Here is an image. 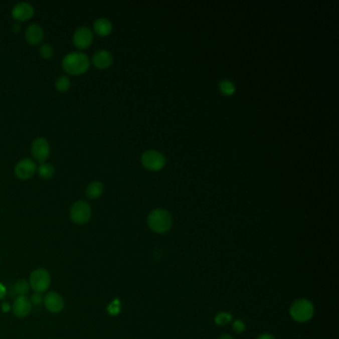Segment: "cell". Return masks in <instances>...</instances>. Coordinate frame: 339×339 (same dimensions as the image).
Listing matches in <instances>:
<instances>
[{"mask_svg":"<svg viewBox=\"0 0 339 339\" xmlns=\"http://www.w3.org/2000/svg\"><path fill=\"white\" fill-rule=\"evenodd\" d=\"M218 339H234V337L231 335V334H228V333H226V334H223V335H221L220 337Z\"/></svg>","mask_w":339,"mask_h":339,"instance_id":"obj_30","label":"cell"},{"mask_svg":"<svg viewBox=\"0 0 339 339\" xmlns=\"http://www.w3.org/2000/svg\"><path fill=\"white\" fill-rule=\"evenodd\" d=\"M93 32L90 28L86 26L79 27L73 36L74 45L79 49H86L88 48L93 42Z\"/></svg>","mask_w":339,"mask_h":339,"instance_id":"obj_7","label":"cell"},{"mask_svg":"<svg viewBox=\"0 0 339 339\" xmlns=\"http://www.w3.org/2000/svg\"><path fill=\"white\" fill-rule=\"evenodd\" d=\"M71 86V81L68 77L66 76H61L57 79L56 89L60 92H66L69 90Z\"/></svg>","mask_w":339,"mask_h":339,"instance_id":"obj_20","label":"cell"},{"mask_svg":"<svg viewBox=\"0 0 339 339\" xmlns=\"http://www.w3.org/2000/svg\"><path fill=\"white\" fill-rule=\"evenodd\" d=\"M37 169L35 162L30 158L21 159L15 166V174L20 179L30 178Z\"/></svg>","mask_w":339,"mask_h":339,"instance_id":"obj_11","label":"cell"},{"mask_svg":"<svg viewBox=\"0 0 339 339\" xmlns=\"http://www.w3.org/2000/svg\"><path fill=\"white\" fill-rule=\"evenodd\" d=\"M43 302L47 310L52 313H59L64 309L65 300L57 291H49L43 297Z\"/></svg>","mask_w":339,"mask_h":339,"instance_id":"obj_9","label":"cell"},{"mask_svg":"<svg viewBox=\"0 0 339 339\" xmlns=\"http://www.w3.org/2000/svg\"><path fill=\"white\" fill-rule=\"evenodd\" d=\"M1 309H2V311H3L4 313H6V312H9V311H10L11 306H10V304H9L8 302H3V303L1 304Z\"/></svg>","mask_w":339,"mask_h":339,"instance_id":"obj_27","label":"cell"},{"mask_svg":"<svg viewBox=\"0 0 339 339\" xmlns=\"http://www.w3.org/2000/svg\"><path fill=\"white\" fill-rule=\"evenodd\" d=\"M55 169L50 163H42L38 167V173L43 178H51L54 175Z\"/></svg>","mask_w":339,"mask_h":339,"instance_id":"obj_19","label":"cell"},{"mask_svg":"<svg viewBox=\"0 0 339 339\" xmlns=\"http://www.w3.org/2000/svg\"><path fill=\"white\" fill-rule=\"evenodd\" d=\"M14 289H15V291H16L19 295H26V294L29 292V289H30V284H29V282H27V281L24 280V279L18 280V281L15 283Z\"/></svg>","mask_w":339,"mask_h":339,"instance_id":"obj_18","label":"cell"},{"mask_svg":"<svg viewBox=\"0 0 339 339\" xmlns=\"http://www.w3.org/2000/svg\"><path fill=\"white\" fill-rule=\"evenodd\" d=\"M25 37H26V40L30 44L36 45V44H38L42 41V39L44 37V31H43V29L40 25L31 24L26 29Z\"/></svg>","mask_w":339,"mask_h":339,"instance_id":"obj_13","label":"cell"},{"mask_svg":"<svg viewBox=\"0 0 339 339\" xmlns=\"http://www.w3.org/2000/svg\"><path fill=\"white\" fill-rule=\"evenodd\" d=\"M11 309L16 317L24 318L28 316L32 309V303L30 301V298H28L26 295H19L15 298Z\"/></svg>","mask_w":339,"mask_h":339,"instance_id":"obj_8","label":"cell"},{"mask_svg":"<svg viewBox=\"0 0 339 339\" xmlns=\"http://www.w3.org/2000/svg\"><path fill=\"white\" fill-rule=\"evenodd\" d=\"M214 320H215V322H216L217 325L224 326V325L229 324L230 322H232V320H233V315H232L230 312L221 311V312H219V313L216 314Z\"/></svg>","mask_w":339,"mask_h":339,"instance_id":"obj_17","label":"cell"},{"mask_svg":"<svg viewBox=\"0 0 339 339\" xmlns=\"http://www.w3.org/2000/svg\"><path fill=\"white\" fill-rule=\"evenodd\" d=\"M6 293H7V290H6V287L4 286V284L0 283V299H3L5 298L6 296Z\"/></svg>","mask_w":339,"mask_h":339,"instance_id":"obj_26","label":"cell"},{"mask_svg":"<svg viewBox=\"0 0 339 339\" xmlns=\"http://www.w3.org/2000/svg\"><path fill=\"white\" fill-rule=\"evenodd\" d=\"M31 150L35 159L39 161H45L50 153V145L44 137H37L32 142Z\"/></svg>","mask_w":339,"mask_h":339,"instance_id":"obj_10","label":"cell"},{"mask_svg":"<svg viewBox=\"0 0 339 339\" xmlns=\"http://www.w3.org/2000/svg\"><path fill=\"white\" fill-rule=\"evenodd\" d=\"M62 66L69 74L81 75L89 69L90 61L88 56L82 52H71L64 57Z\"/></svg>","mask_w":339,"mask_h":339,"instance_id":"obj_1","label":"cell"},{"mask_svg":"<svg viewBox=\"0 0 339 339\" xmlns=\"http://www.w3.org/2000/svg\"><path fill=\"white\" fill-rule=\"evenodd\" d=\"M30 301L33 305H40L42 302H43V297L41 295V293L39 292H34L32 295H31V298H30Z\"/></svg>","mask_w":339,"mask_h":339,"instance_id":"obj_25","label":"cell"},{"mask_svg":"<svg viewBox=\"0 0 339 339\" xmlns=\"http://www.w3.org/2000/svg\"><path fill=\"white\" fill-rule=\"evenodd\" d=\"M147 225L155 233H166L172 226V218L164 209H155L147 217Z\"/></svg>","mask_w":339,"mask_h":339,"instance_id":"obj_3","label":"cell"},{"mask_svg":"<svg viewBox=\"0 0 339 339\" xmlns=\"http://www.w3.org/2000/svg\"><path fill=\"white\" fill-rule=\"evenodd\" d=\"M220 87V90L223 94H225L227 96H230V95H233L235 93V86L230 82V81H227V80H224L220 83L219 85Z\"/></svg>","mask_w":339,"mask_h":339,"instance_id":"obj_22","label":"cell"},{"mask_svg":"<svg viewBox=\"0 0 339 339\" xmlns=\"http://www.w3.org/2000/svg\"><path fill=\"white\" fill-rule=\"evenodd\" d=\"M92 208L86 201L79 200L75 202L70 209V217L72 221L78 225H84L91 219Z\"/></svg>","mask_w":339,"mask_h":339,"instance_id":"obj_4","label":"cell"},{"mask_svg":"<svg viewBox=\"0 0 339 339\" xmlns=\"http://www.w3.org/2000/svg\"><path fill=\"white\" fill-rule=\"evenodd\" d=\"M29 284H30V287L35 292H39V293L45 292L51 284V277H50L49 272L43 268L34 270L30 275Z\"/></svg>","mask_w":339,"mask_h":339,"instance_id":"obj_5","label":"cell"},{"mask_svg":"<svg viewBox=\"0 0 339 339\" xmlns=\"http://www.w3.org/2000/svg\"><path fill=\"white\" fill-rule=\"evenodd\" d=\"M93 64L99 69H107L113 64V55L107 50H100L93 56Z\"/></svg>","mask_w":339,"mask_h":339,"instance_id":"obj_14","label":"cell"},{"mask_svg":"<svg viewBox=\"0 0 339 339\" xmlns=\"http://www.w3.org/2000/svg\"><path fill=\"white\" fill-rule=\"evenodd\" d=\"M39 52H40V55L43 57V58H51V57L54 55V49L53 47L50 45V44H43L40 49H39Z\"/></svg>","mask_w":339,"mask_h":339,"instance_id":"obj_23","label":"cell"},{"mask_svg":"<svg viewBox=\"0 0 339 339\" xmlns=\"http://www.w3.org/2000/svg\"><path fill=\"white\" fill-rule=\"evenodd\" d=\"M256 339H276L275 336L271 333H268V332H265V333H262L261 335H259L258 337Z\"/></svg>","mask_w":339,"mask_h":339,"instance_id":"obj_28","label":"cell"},{"mask_svg":"<svg viewBox=\"0 0 339 339\" xmlns=\"http://www.w3.org/2000/svg\"><path fill=\"white\" fill-rule=\"evenodd\" d=\"M104 192V185L100 181H94L90 183L86 189V196L89 199H98Z\"/></svg>","mask_w":339,"mask_h":339,"instance_id":"obj_16","label":"cell"},{"mask_svg":"<svg viewBox=\"0 0 339 339\" xmlns=\"http://www.w3.org/2000/svg\"><path fill=\"white\" fill-rule=\"evenodd\" d=\"M232 327H233V330L236 331L237 333H242L246 329V324H245V322L243 320L236 319V320L233 321Z\"/></svg>","mask_w":339,"mask_h":339,"instance_id":"obj_24","label":"cell"},{"mask_svg":"<svg viewBox=\"0 0 339 339\" xmlns=\"http://www.w3.org/2000/svg\"><path fill=\"white\" fill-rule=\"evenodd\" d=\"M94 29L100 36H107L113 30V25L107 18H100L94 23Z\"/></svg>","mask_w":339,"mask_h":339,"instance_id":"obj_15","label":"cell"},{"mask_svg":"<svg viewBox=\"0 0 339 339\" xmlns=\"http://www.w3.org/2000/svg\"><path fill=\"white\" fill-rule=\"evenodd\" d=\"M141 162L145 168L157 171L165 165V157L158 151L148 150L142 154Z\"/></svg>","mask_w":339,"mask_h":339,"instance_id":"obj_6","label":"cell"},{"mask_svg":"<svg viewBox=\"0 0 339 339\" xmlns=\"http://www.w3.org/2000/svg\"><path fill=\"white\" fill-rule=\"evenodd\" d=\"M20 29H21V25L19 23L13 24V30H14V32H19Z\"/></svg>","mask_w":339,"mask_h":339,"instance_id":"obj_29","label":"cell"},{"mask_svg":"<svg viewBox=\"0 0 339 339\" xmlns=\"http://www.w3.org/2000/svg\"><path fill=\"white\" fill-rule=\"evenodd\" d=\"M289 314L292 319L297 322H306L312 318L314 314V306L309 300L299 298L291 303L289 307Z\"/></svg>","mask_w":339,"mask_h":339,"instance_id":"obj_2","label":"cell"},{"mask_svg":"<svg viewBox=\"0 0 339 339\" xmlns=\"http://www.w3.org/2000/svg\"><path fill=\"white\" fill-rule=\"evenodd\" d=\"M120 309H121V303L118 298H114L107 307V311L110 315H117L120 312Z\"/></svg>","mask_w":339,"mask_h":339,"instance_id":"obj_21","label":"cell"},{"mask_svg":"<svg viewBox=\"0 0 339 339\" xmlns=\"http://www.w3.org/2000/svg\"><path fill=\"white\" fill-rule=\"evenodd\" d=\"M11 13L14 19L18 21H25L33 16L34 8L28 2H20L12 8Z\"/></svg>","mask_w":339,"mask_h":339,"instance_id":"obj_12","label":"cell"}]
</instances>
